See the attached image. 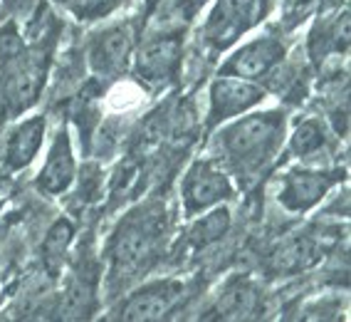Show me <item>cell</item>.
<instances>
[{"label":"cell","instance_id":"6","mask_svg":"<svg viewBox=\"0 0 351 322\" xmlns=\"http://www.w3.org/2000/svg\"><path fill=\"white\" fill-rule=\"evenodd\" d=\"M265 92L255 87L247 80H232V77H220L210 89V124L223 119H230L235 114L250 109L252 104L263 100Z\"/></svg>","mask_w":351,"mask_h":322},{"label":"cell","instance_id":"5","mask_svg":"<svg viewBox=\"0 0 351 322\" xmlns=\"http://www.w3.org/2000/svg\"><path fill=\"white\" fill-rule=\"evenodd\" d=\"M183 297V285L176 280H161V283L146 285L144 290L134 292L126 305L121 308V320H163Z\"/></svg>","mask_w":351,"mask_h":322},{"label":"cell","instance_id":"4","mask_svg":"<svg viewBox=\"0 0 351 322\" xmlns=\"http://www.w3.org/2000/svg\"><path fill=\"white\" fill-rule=\"evenodd\" d=\"M228 196H230V181L213 161H195L191 166L189 176L183 181V201L189 214L210 209L213 203Z\"/></svg>","mask_w":351,"mask_h":322},{"label":"cell","instance_id":"17","mask_svg":"<svg viewBox=\"0 0 351 322\" xmlns=\"http://www.w3.org/2000/svg\"><path fill=\"white\" fill-rule=\"evenodd\" d=\"M69 240H72V223L62 218V221H57L55 226L50 228V233H47V238H45V246H43L45 260H47V266H50L52 271L62 263Z\"/></svg>","mask_w":351,"mask_h":322},{"label":"cell","instance_id":"14","mask_svg":"<svg viewBox=\"0 0 351 322\" xmlns=\"http://www.w3.org/2000/svg\"><path fill=\"white\" fill-rule=\"evenodd\" d=\"M257 308H260V297H257L252 283L238 280L220 295L218 305H215V315L223 320H247L255 315Z\"/></svg>","mask_w":351,"mask_h":322},{"label":"cell","instance_id":"18","mask_svg":"<svg viewBox=\"0 0 351 322\" xmlns=\"http://www.w3.org/2000/svg\"><path fill=\"white\" fill-rule=\"evenodd\" d=\"M322 144H324V137H322V129L317 122H304L302 126H297L295 137H292V152L295 154L307 157V154L317 152Z\"/></svg>","mask_w":351,"mask_h":322},{"label":"cell","instance_id":"8","mask_svg":"<svg viewBox=\"0 0 351 322\" xmlns=\"http://www.w3.org/2000/svg\"><path fill=\"white\" fill-rule=\"evenodd\" d=\"M181 65V40L176 35L151 40L138 55L136 70L146 82H166Z\"/></svg>","mask_w":351,"mask_h":322},{"label":"cell","instance_id":"16","mask_svg":"<svg viewBox=\"0 0 351 322\" xmlns=\"http://www.w3.org/2000/svg\"><path fill=\"white\" fill-rule=\"evenodd\" d=\"M228 228H230V214H228L226 209H215L208 216H203L201 221H195L193 226H191L189 243L201 251V248L218 243V240L228 233Z\"/></svg>","mask_w":351,"mask_h":322},{"label":"cell","instance_id":"13","mask_svg":"<svg viewBox=\"0 0 351 322\" xmlns=\"http://www.w3.org/2000/svg\"><path fill=\"white\" fill-rule=\"evenodd\" d=\"M45 137V117H32L15 126V132L8 139V166L10 169H23L35 159Z\"/></svg>","mask_w":351,"mask_h":322},{"label":"cell","instance_id":"12","mask_svg":"<svg viewBox=\"0 0 351 322\" xmlns=\"http://www.w3.org/2000/svg\"><path fill=\"white\" fill-rule=\"evenodd\" d=\"M75 179V159H72V146H69L67 134H60L50 149V157L40 171L38 186L47 194H62Z\"/></svg>","mask_w":351,"mask_h":322},{"label":"cell","instance_id":"7","mask_svg":"<svg viewBox=\"0 0 351 322\" xmlns=\"http://www.w3.org/2000/svg\"><path fill=\"white\" fill-rule=\"evenodd\" d=\"M285 55V47L275 38H260L255 43L245 45L230 57L226 65V75L243 77V80H257V77L267 75Z\"/></svg>","mask_w":351,"mask_h":322},{"label":"cell","instance_id":"1","mask_svg":"<svg viewBox=\"0 0 351 322\" xmlns=\"http://www.w3.org/2000/svg\"><path fill=\"white\" fill-rule=\"evenodd\" d=\"M282 132L285 119L280 114H252L223 132V149L240 166L257 169L265 159L272 157Z\"/></svg>","mask_w":351,"mask_h":322},{"label":"cell","instance_id":"20","mask_svg":"<svg viewBox=\"0 0 351 322\" xmlns=\"http://www.w3.org/2000/svg\"><path fill=\"white\" fill-rule=\"evenodd\" d=\"M126 0H84V8H82V15L92 18H101V15L112 13L114 8H119Z\"/></svg>","mask_w":351,"mask_h":322},{"label":"cell","instance_id":"10","mask_svg":"<svg viewBox=\"0 0 351 322\" xmlns=\"http://www.w3.org/2000/svg\"><path fill=\"white\" fill-rule=\"evenodd\" d=\"M334 181H337V179L329 176V174H317V171H292V174L285 179L280 201L292 211H307L324 196L326 191L332 189Z\"/></svg>","mask_w":351,"mask_h":322},{"label":"cell","instance_id":"19","mask_svg":"<svg viewBox=\"0 0 351 322\" xmlns=\"http://www.w3.org/2000/svg\"><path fill=\"white\" fill-rule=\"evenodd\" d=\"M20 52H23V38L13 23H8L5 27H0V60H15Z\"/></svg>","mask_w":351,"mask_h":322},{"label":"cell","instance_id":"21","mask_svg":"<svg viewBox=\"0 0 351 322\" xmlns=\"http://www.w3.org/2000/svg\"><path fill=\"white\" fill-rule=\"evenodd\" d=\"M198 3H201V0H198Z\"/></svg>","mask_w":351,"mask_h":322},{"label":"cell","instance_id":"3","mask_svg":"<svg viewBox=\"0 0 351 322\" xmlns=\"http://www.w3.org/2000/svg\"><path fill=\"white\" fill-rule=\"evenodd\" d=\"M163 214H134L129 221L121 226L112 243V258L117 268H136L146 255H151L161 235Z\"/></svg>","mask_w":351,"mask_h":322},{"label":"cell","instance_id":"9","mask_svg":"<svg viewBox=\"0 0 351 322\" xmlns=\"http://www.w3.org/2000/svg\"><path fill=\"white\" fill-rule=\"evenodd\" d=\"M45 84V65L35 57L23 60L5 80L3 97H5L8 107L13 112H23L30 104H35L40 97V89Z\"/></svg>","mask_w":351,"mask_h":322},{"label":"cell","instance_id":"2","mask_svg":"<svg viewBox=\"0 0 351 322\" xmlns=\"http://www.w3.org/2000/svg\"><path fill=\"white\" fill-rule=\"evenodd\" d=\"M265 0H218L203 27L206 43L215 50H226L263 18Z\"/></svg>","mask_w":351,"mask_h":322},{"label":"cell","instance_id":"11","mask_svg":"<svg viewBox=\"0 0 351 322\" xmlns=\"http://www.w3.org/2000/svg\"><path fill=\"white\" fill-rule=\"evenodd\" d=\"M134 50V32L119 25L99 35L92 47V65L99 75H117L126 67L129 55Z\"/></svg>","mask_w":351,"mask_h":322},{"label":"cell","instance_id":"15","mask_svg":"<svg viewBox=\"0 0 351 322\" xmlns=\"http://www.w3.org/2000/svg\"><path fill=\"white\" fill-rule=\"evenodd\" d=\"M317 260V248L307 235H295L277 248L272 255V266L277 273H297L309 268Z\"/></svg>","mask_w":351,"mask_h":322}]
</instances>
